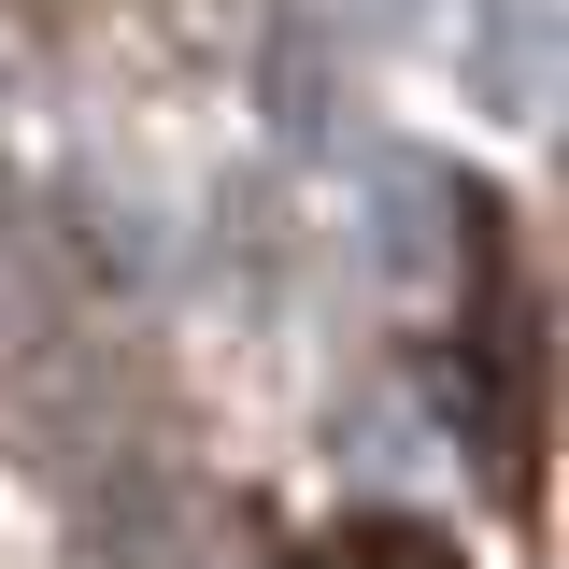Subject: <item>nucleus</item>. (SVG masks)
I'll use <instances>...</instances> for the list:
<instances>
[{"label": "nucleus", "instance_id": "1", "mask_svg": "<svg viewBox=\"0 0 569 569\" xmlns=\"http://www.w3.org/2000/svg\"><path fill=\"white\" fill-rule=\"evenodd\" d=\"M313 569H456V556H441L427 527H399V512H370V527H342V541H328Z\"/></svg>", "mask_w": 569, "mask_h": 569}]
</instances>
